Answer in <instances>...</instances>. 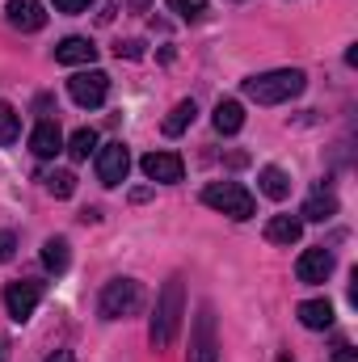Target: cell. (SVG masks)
<instances>
[{
	"label": "cell",
	"mask_w": 358,
	"mask_h": 362,
	"mask_svg": "<svg viewBox=\"0 0 358 362\" xmlns=\"http://www.w3.org/2000/svg\"><path fill=\"white\" fill-rule=\"evenodd\" d=\"M47 189H51L55 198H72V194H76V173H68V169L51 173V177H47Z\"/></svg>",
	"instance_id": "obj_23"
},
{
	"label": "cell",
	"mask_w": 358,
	"mask_h": 362,
	"mask_svg": "<svg viewBox=\"0 0 358 362\" xmlns=\"http://www.w3.org/2000/svg\"><path fill=\"white\" fill-rule=\"evenodd\" d=\"M30 152H34L38 160H51V156H59V152H64L59 122H38V127L30 131Z\"/></svg>",
	"instance_id": "obj_12"
},
{
	"label": "cell",
	"mask_w": 358,
	"mask_h": 362,
	"mask_svg": "<svg viewBox=\"0 0 358 362\" xmlns=\"http://www.w3.org/2000/svg\"><path fill=\"white\" fill-rule=\"evenodd\" d=\"M194 118H198V105L185 97V101H178L173 110H169V118H165V135H181V131H190L194 127Z\"/></svg>",
	"instance_id": "obj_19"
},
{
	"label": "cell",
	"mask_w": 358,
	"mask_h": 362,
	"mask_svg": "<svg viewBox=\"0 0 358 362\" xmlns=\"http://www.w3.org/2000/svg\"><path fill=\"white\" fill-rule=\"evenodd\" d=\"M42 266H47L51 274L68 270V240H64V236H51V240L42 245Z\"/></svg>",
	"instance_id": "obj_20"
},
{
	"label": "cell",
	"mask_w": 358,
	"mask_h": 362,
	"mask_svg": "<svg viewBox=\"0 0 358 362\" xmlns=\"http://www.w3.org/2000/svg\"><path fill=\"white\" fill-rule=\"evenodd\" d=\"M144 308V286L135 278H114L101 286V299H97V312L101 320H127Z\"/></svg>",
	"instance_id": "obj_4"
},
{
	"label": "cell",
	"mask_w": 358,
	"mask_h": 362,
	"mask_svg": "<svg viewBox=\"0 0 358 362\" xmlns=\"http://www.w3.org/2000/svg\"><path fill=\"white\" fill-rule=\"evenodd\" d=\"M139 169H144L148 181H165V185H173V181L185 177V165H181L178 152H148V156L139 160Z\"/></svg>",
	"instance_id": "obj_10"
},
{
	"label": "cell",
	"mask_w": 358,
	"mask_h": 362,
	"mask_svg": "<svg viewBox=\"0 0 358 362\" xmlns=\"http://www.w3.org/2000/svg\"><path fill=\"white\" fill-rule=\"evenodd\" d=\"M93 59H97V47H93L89 38H81V34H72V38H64L55 47V64L76 68V64H93Z\"/></svg>",
	"instance_id": "obj_13"
},
{
	"label": "cell",
	"mask_w": 358,
	"mask_h": 362,
	"mask_svg": "<svg viewBox=\"0 0 358 362\" xmlns=\"http://www.w3.org/2000/svg\"><path fill=\"white\" fill-rule=\"evenodd\" d=\"M202 202L211 206V211H219V215H228V219H253V211H258V198L241 185V181H211V185H202Z\"/></svg>",
	"instance_id": "obj_3"
},
{
	"label": "cell",
	"mask_w": 358,
	"mask_h": 362,
	"mask_svg": "<svg viewBox=\"0 0 358 362\" xmlns=\"http://www.w3.org/2000/svg\"><path fill=\"white\" fill-rule=\"evenodd\" d=\"M131 173V152H127V144H105L101 152H97V181L101 185H122Z\"/></svg>",
	"instance_id": "obj_8"
},
{
	"label": "cell",
	"mask_w": 358,
	"mask_h": 362,
	"mask_svg": "<svg viewBox=\"0 0 358 362\" xmlns=\"http://www.w3.org/2000/svg\"><path fill=\"white\" fill-rule=\"evenodd\" d=\"M68 93H72V101H76V105L97 110V105H105V97H110V76H105L101 68L76 72V76L68 81Z\"/></svg>",
	"instance_id": "obj_6"
},
{
	"label": "cell",
	"mask_w": 358,
	"mask_h": 362,
	"mask_svg": "<svg viewBox=\"0 0 358 362\" xmlns=\"http://www.w3.org/2000/svg\"><path fill=\"white\" fill-rule=\"evenodd\" d=\"M211 122H215V131H219V135H236V131L245 127V110H241V101H232V97H224V101L215 105V114H211Z\"/></svg>",
	"instance_id": "obj_16"
},
{
	"label": "cell",
	"mask_w": 358,
	"mask_h": 362,
	"mask_svg": "<svg viewBox=\"0 0 358 362\" xmlns=\"http://www.w3.org/2000/svg\"><path fill=\"white\" fill-rule=\"evenodd\" d=\"M89 4H93V0H55V8H59V13H85Z\"/></svg>",
	"instance_id": "obj_26"
},
{
	"label": "cell",
	"mask_w": 358,
	"mask_h": 362,
	"mask_svg": "<svg viewBox=\"0 0 358 362\" xmlns=\"http://www.w3.org/2000/svg\"><path fill=\"white\" fill-rule=\"evenodd\" d=\"M0 362H4V341H0Z\"/></svg>",
	"instance_id": "obj_30"
},
{
	"label": "cell",
	"mask_w": 358,
	"mask_h": 362,
	"mask_svg": "<svg viewBox=\"0 0 358 362\" xmlns=\"http://www.w3.org/2000/svg\"><path fill=\"white\" fill-rule=\"evenodd\" d=\"M47 362H76V354H72V350H55Z\"/></svg>",
	"instance_id": "obj_27"
},
{
	"label": "cell",
	"mask_w": 358,
	"mask_h": 362,
	"mask_svg": "<svg viewBox=\"0 0 358 362\" xmlns=\"http://www.w3.org/2000/svg\"><path fill=\"white\" fill-rule=\"evenodd\" d=\"M258 189H262L266 198H274V202H282V198L291 194V177H287L278 165H266V169L258 173Z\"/></svg>",
	"instance_id": "obj_17"
},
{
	"label": "cell",
	"mask_w": 358,
	"mask_h": 362,
	"mask_svg": "<svg viewBox=\"0 0 358 362\" xmlns=\"http://www.w3.org/2000/svg\"><path fill=\"white\" fill-rule=\"evenodd\" d=\"M295 312H299V325L312 329V333H321V329L333 325V303H329V299H304Z\"/></svg>",
	"instance_id": "obj_14"
},
{
	"label": "cell",
	"mask_w": 358,
	"mask_h": 362,
	"mask_svg": "<svg viewBox=\"0 0 358 362\" xmlns=\"http://www.w3.org/2000/svg\"><path fill=\"white\" fill-rule=\"evenodd\" d=\"M38 299H42V282H8L4 286V312L17 320V325H25L30 316H34V308H38Z\"/></svg>",
	"instance_id": "obj_7"
},
{
	"label": "cell",
	"mask_w": 358,
	"mask_h": 362,
	"mask_svg": "<svg viewBox=\"0 0 358 362\" xmlns=\"http://www.w3.org/2000/svg\"><path fill=\"white\" fill-rule=\"evenodd\" d=\"M178 325H181V278H169L165 291L156 295V312H152V325H148L152 350H169L173 337H178Z\"/></svg>",
	"instance_id": "obj_2"
},
{
	"label": "cell",
	"mask_w": 358,
	"mask_h": 362,
	"mask_svg": "<svg viewBox=\"0 0 358 362\" xmlns=\"http://www.w3.org/2000/svg\"><path fill=\"white\" fill-rule=\"evenodd\" d=\"M190 362H219V341H215V312L211 303L198 308L194 333H190Z\"/></svg>",
	"instance_id": "obj_5"
},
{
	"label": "cell",
	"mask_w": 358,
	"mask_h": 362,
	"mask_svg": "<svg viewBox=\"0 0 358 362\" xmlns=\"http://www.w3.org/2000/svg\"><path fill=\"white\" fill-rule=\"evenodd\" d=\"M8 25L21 34H38L47 25V8L42 0H8Z\"/></svg>",
	"instance_id": "obj_11"
},
{
	"label": "cell",
	"mask_w": 358,
	"mask_h": 362,
	"mask_svg": "<svg viewBox=\"0 0 358 362\" xmlns=\"http://www.w3.org/2000/svg\"><path fill=\"white\" fill-rule=\"evenodd\" d=\"M333 362H358V350H337V354H333Z\"/></svg>",
	"instance_id": "obj_28"
},
{
	"label": "cell",
	"mask_w": 358,
	"mask_h": 362,
	"mask_svg": "<svg viewBox=\"0 0 358 362\" xmlns=\"http://www.w3.org/2000/svg\"><path fill=\"white\" fill-rule=\"evenodd\" d=\"M93 148H97V135H93L89 127H81V131L68 139V156H72V160H89Z\"/></svg>",
	"instance_id": "obj_22"
},
{
	"label": "cell",
	"mask_w": 358,
	"mask_h": 362,
	"mask_svg": "<svg viewBox=\"0 0 358 362\" xmlns=\"http://www.w3.org/2000/svg\"><path fill=\"white\" fill-rule=\"evenodd\" d=\"M299 236H304V219H299V215H274L266 223L270 245H295Z\"/></svg>",
	"instance_id": "obj_15"
},
{
	"label": "cell",
	"mask_w": 358,
	"mask_h": 362,
	"mask_svg": "<svg viewBox=\"0 0 358 362\" xmlns=\"http://www.w3.org/2000/svg\"><path fill=\"white\" fill-rule=\"evenodd\" d=\"M308 89V76L299 68H274V72H262V76H249L245 81V97L258 101V105H282L291 97Z\"/></svg>",
	"instance_id": "obj_1"
},
{
	"label": "cell",
	"mask_w": 358,
	"mask_h": 362,
	"mask_svg": "<svg viewBox=\"0 0 358 362\" xmlns=\"http://www.w3.org/2000/svg\"><path fill=\"white\" fill-rule=\"evenodd\" d=\"M169 8L178 13L181 21H198V17H207V0H169Z\"/></svg>",
	"instance_id": "obj_24"
},
{
	"label": "cell",
	"mask_w": 358,
	"mask_h": 362,
	"mask_svg": "<svg viewBox=\"0 0 358 362\" xmlns=\"http://www.w3.org/2000/svg\"><path fill=\"white\" fill-rule=\"evenodd\" d=\"M329 274H333V253H329L325 245H316V249H304V253H299V262H295V278H299V282L316 286V282H325Z\"/></svg>",
	"instance_id": "obj_9"
},
{
	"label": "cell",
	"mask_w": 358,
	"mask_h": 362,
	"mask_svg": "<svg viewBox=\"0 0 358 362\" xmlns=\"http://www.w3.org/2000/svg\"><path fill=\"white\" fill-rule=\"evenodd\" d=\"M337 215V194H329V189H316L308 202H304V219H312V223H325V219H333Z\"/></svg>",
	"instance_id": "obj_18"
},
{
	"label": "cell",
	"mask_w": 358,
	"mask_h": 362,
	"mask_svg": "<svg viewBox=\"0 0 358 362\" xmlns=\"http://www.w3.org/2000/svg\"><path fill=\"white\" fill-rule=\"evenodd\" d=\"M148 4H152V0H131V8H148Z\"/></svg>",
	"instance_id": "obj_29"
},
{
	"label": "cell",
	"mask_w": 358,
	"mask_h": 362,
	"mask_svg": "<svg viewBox=\"0 0 358 362\" xmlns=\"http://www.w3.org/2000/svg\"><path fill=\"white\" fill-rule=\"evenodd\" d=\"M13 253H17V236L0 232V262H13Z\"/></svg>",
	"instance_id": "obj_25"
},
{
	"label": "cell",
	"mask_w": 358,
	"mask_h": 362,
	"mask_svg": "<svg viewBox=\"0 0 358 362\" xmlns=\"http://www.w3.org/2000/svg\"><path fill=\"white\" fill-rule=\"evenodd\" d=\"M17 135H21V114H17L13 105H4V101H0V148L17 144Z\"/></svg>",
	"instance_id": "obj_21"
}]
</instances>
